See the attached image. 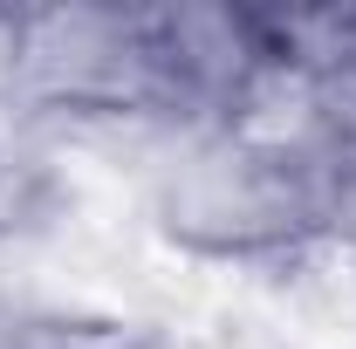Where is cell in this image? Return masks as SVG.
Instances as JSON below:
<instances>
[{
    "mask_svg": "<svg viewBox=\"0 0 356 349\" xmlns=\"http://www.w3.org/2000/svg\"><path fill=\"white\" fill-rule=\"evenodd\" d=\"M151 76H158V124L178 131L254 124L288 83L281 21L274 7H226V0L151 7Z\"/></svg>",
    "mask_w": 356,
    "mask_h": 349,
    "instance_id": "cell-2",
    "label": "cell"
},
{
    "mask_svg": "<svg viewBox=\"0 0 356 349\" xmlns=\"http://www.w3.org/2000/svg\"><path fill=\"white\" fill-rule=\"evenodd\" d=\"M0 83L69 137L158 124L151 7H14L0 14Z\"/></svg>",
    "mask_w": 356,
    "mask_h": 349,
    "instance_id": "cell-1",
    "label": "cell"
}]
</instances>
